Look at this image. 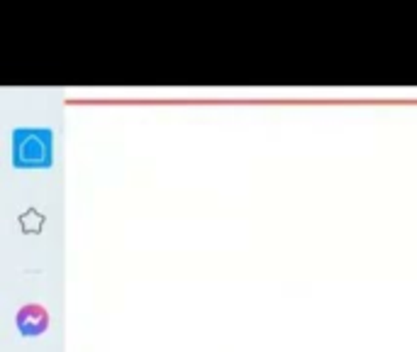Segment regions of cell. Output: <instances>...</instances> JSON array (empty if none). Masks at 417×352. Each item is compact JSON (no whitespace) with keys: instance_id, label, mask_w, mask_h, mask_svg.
<instances>
[{"instance_id":"7a4b0ae2","label":"cell","mask_w":417,"mask_h":352,"mask_svg":"<svg viewBox=\"0 0 417 352\" xmlns=\"http://www.w3.org/2000/svg\"><path fill=\"white\" fill-rule=\"evenodd\" d=\"M46 323H49L46 311L37 303L25 306V308L17 313V326H20V331L25 333V335H39V333H44Z\"/></svg>"},{"instance_id":"6da1fadb","label":"cell","mask_w":417,"mask_h":352,"mask_svg":"<svg viewBox=\"0 0 417 352\" xmlns=\"http://www.w3.org/2000/svg\"><path fill=\"white\" fill-rule=\"evenodd\" d=\"M52 155V140L46 130H17L15 132V164L46 166Z\"/></svg>"}]
</instances>
